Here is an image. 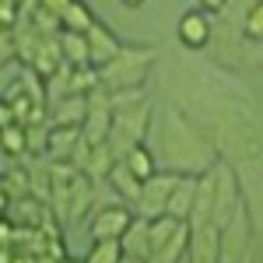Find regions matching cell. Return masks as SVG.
Instances as JSON below:
<instances>
[{
  "label": "cell",
  "instance_id": "cell-1",
  "mask_svg": "<svg viewBox=\"0 0 263 263\" xmlns=\"http://www.w3.org/2000/svg\"><path fill=\"white\" fill-rule=\"evenodd\" d=\"M134 221H137V218H134L130 207H123V203L102 207L99 214H95V221H91V239H123Z\"/></svg>",
  "mask_w": 263,
  "mask_h": 263
},
{
  "label": "cell",
  "instance_id": "cell-2",
  "mask_svg": "<svg viewBox=\"0 0 263 263\" xmlns=\"http://www.w3.org/2000/svg\"><path fill=\"white\" fill-rule=\"evenodd\" d=\"M176 186H179V176H168V179H147L141 190V214L144 218H158L162 211H168V200H172V193H176Z\"/></svg>",
  "mask_w": 263,
  "mask_h": 263
},
{
  "label": "cell",
  "instance_id": "cell-3",
  "mask_svg": "<svg viewBox=\"0 0 263 263\" xmlns=\"http://www.w3.org/2000/svg\"><path fill=\"white\" fill-rule=\"evenodd\" d=\"M176 35L186 49H203L211 42V21H207V11H186L176 25Z\"/></svg>",
  "mask_w": 263,
  "mask_h": 263
},
{
  "label": "cell",
  "instance_id": "cell-4",
  "mask_svg": "<svg viewBox=\"0 0 263 263\" xmlns=\"http://www.w3.org/2000/svg\"><path fill=\"white\" fill-rule=\"evenodd\" d=\"M88 49H91V67H109L112 60L123 57L120 39H116L105 25H95V28L88 32Z\"/></svg>",
  "mask_w": 263,
  "mask_h": 263
},
{
  "label": "cell",
  "instance_id": "cell-5",
  "mask_svg": "<svg viewBox=\"0 0 263 263\" xmlns=\"http://www.w3.org/2000/svg\"><path fill=\"white\" fill-rule=\"evenodd\" d=\"M123 249H126V260H151L155 256V246H151V221L137 218L130 224V232L123 235Z\"/></svg>",
  "mask_w": 263,
  "mask_h": 263
},
{
  "label": "cell",
  "instance_id": "cell-6",
  "mask_svg": "<svg viewBox=\"0 0 263 263\" xmlns=\"http://www.w3.org/2000/svg\"><path fill=\"white\" fill-rule=\"evenodd\" d=\"M60 21H63V32H84V35L99 25V21H95V11H91L84 0H74V4L63 11Z\"/></svg>",
  "mask_w": 263,
  "mask_h": 263
},
{
  "label": "cell",
  "instance_id": "cell-7",
  "mask_svg": "<svg viewBox=\"0 0 263 263\" xmlns=\"http://www.w3.org/2000/svg\"><path fill=\"white\" fill-rule=\"evenodd\" d=\"M60 49L70 63L91 67V49H88V35L84 32H60Z\"/></svg>",
  "mask_w": 263,
  "mask_h": 263
},
{
  "label": "cell",
  "instance_id": "cell-8",
  "mask_svg": "<svg viewBox=\"0 0 263 263\" xmlns=\"http://www.w3.org/2000/svg\"><path fill=\"white\" fill-rule=\"evenodd\" d=\"M84 263H126L123 239H95L91 242V253L84 256Z\"/></svg>",
  "mask_w": 263,
  "mask_h": 263
},
{
  "label": "cell",
  "instance_id": "cell-9",
  "mask_svg": "<svg viewBox=\"0 0 263 263\" xmlns=\"http://www.w3.org/2000/svg\"><path fill=\"white\" fill-rule=\"evenodd\" d=\"M126 168H130L141 182L155 179V155H151L144 144H134V147L126 151Z\"/></svg>",
  "mask_w": 263,
  "mask_h": 263
},
{
  "label": "cell",
  "instance_id": "cell-10",
  "mask_svg": "<svg viewBox=\"0 0 263 263\" xmlns=\"http://www.w3.org/2000/svg\"><path fill=\"white\" fill-rule=\"evenodd\" d=\"M60 57H63L60 46L39 42V46H35V53H32V63H35L39 78H53V74H57V67H60Z\"/></svg>",
  "mask_w": 263,
  "mask_h": 263
},
{
  "label": "cell",
  "instance_id": "cell-11",
  "mask_svg": "<svg viewBox=\"0 0 263 263\" xmlns=\"http://www.w3.org/2000/svg\"><path fill=\"white\" fill-rule=\"evenodd\" d=\"M109 179H112V186L120 190V193L126 197V200H134V203L141 200V190H144V182L137 179V176H134L130 168H126V162H123V165H116V168L109 172Z\"/></svg>",
  "mask_w": 263,
  "mask_h": 263
},
{
  "label": "cell",
  "instance_id": "cell-12",
  "mask_svg": "<svg viewBox=\"0 0 263 263\" xmlns=\"http://www.w3.org/2000/svg\"><path fill=\"white\" fill-rule=\"evenodd\" d=\"M28 151V130L25 123H4V155L14 158V155H25Z\"/></svg>",
  "mask_w": 263,
  "mask_h": 263
},
{
  "label": "cell",
  "instance_id": "cell-13",
  "mask_svg": "<svg viewBox=\"0 0 263 263\" xmlns=\"http://www.w3.org/2000/svg\"><path fill=\"white\" fill-rule=\"evenodd\" d=\"M242 32H246V39L263 42V0H253V7L246 11V18H242Z\"/></svg>",
  "mask_w": 263,
  "mask_h": 263
},
{
  "label": "cell",
  "instance_id": "cell-14",
  "mask_svg": "<svg viewBox=\"0 0 263 263\" xmlns=\"http://www.w3.org/2000/svg\"><path fill=\"white\" fill-rule=\"evenodd\" d=\"M18 7L14 0H0V25H4V32H14L18 28Z\"/></svg>",
  "mask_w": 263,
  "mask_h": 263
},
{
  "label": "cell",
  "instance_id": "cell-15",
  "mask_svg": "<svg viewBox=\"0 0 263 263\" xmlns=\"http://www.w3.org/2000/svg\"><path fill=\"white\" fill-rule=\"evenodd\" d=\"M39 4L46 7V11H49V14H57V18H63V11H67V7H70L74 0H39Z\"/></svg>",
  "mask_w": 263,
  "mask_h": 263
},
{
  "label": "cell",
  "instance_id": "cell-16",
  "mask_svg": "<svg viewBox=\"0 0 263 263\" xmlns=\"http://www.w3.org/2000/svg\"><path fill=\"white\" fill-rule=\"evenodd\" d=\"M224 7H228V0H200V11H207V14H221Z\"/></svg>",
  "mask_w": 263,
  "mask_h": 263
},
{
  "label": "cell",
  "instance_id": "cell-17",
  "mask_svg": "<svg viewBox=\"0 0 263 263\" xmlns=\"http://www.w3.org/2000/svg\"><path fill=\"white\" fill-rule=\"evenodd\" d=\"M123 4H126V7H141L144 0H123Z\"/></svg>",
  "mask_w": 263,
  "mask_h": 263
},
{
  "label": "cell",
  "instance_id": "cell-18",
  "mask_svg": "<svg viewBox=\"0 0 263 263\" xmlns=\"http://www.w3.org/2000/svg\"><path fill=\"white\" fill-rule=\"evenodd\" d=\"M14 4H21V0H14Z\"/></svg>",
  "mask_w": 263,
  "mask_h": 263
}]
</instances>
